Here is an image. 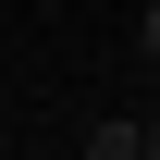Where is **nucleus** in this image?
<instances>
[{"label":"nucleus","mask_w":160,"mask_h":160,"mask_svg":"<svg viewBox=\"0 0 160 160\" xmlns=\"http://www.w3.org/2000/svg\"><path fill=\"white\" fill-rule=\"evenodd\" d=\"M86 160H148V148H136V123H99V136H86Z\"/></svg>","instance_id":"nucleus-1"},{"label":"nucleus","mask_w":160,"mask_h":160,"mask_svg":"<svg viewBox=\"0 0 160 160\" xmlns=\"http://www.w3.org/2000/svg\"><path fill=\"white\" fill-rule=\"evenodd\" d=\"M136 148H148V160H160V123H136Z\"/></svg>","instance_id":"nucleus-2"},{"label":"nucleus","mask_w":160,"mask_h":160,"mask_svg":"<svg viewBox=\"0 0 160 160\" xmlns=\"http://www.w3.org/2000/svg\"><path fill=\"white\" fill-rule=\"evenodd\" d=\"M148 62H160V12H148Z\"/></svg>","instance_id":"nucleus-3"}]
</instances>
